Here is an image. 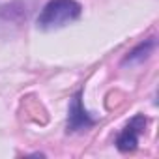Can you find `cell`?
Instances as JSON below:
<instances>
[{
    "mask_svg": "<svg viewBox=\"0 0 159 159\" xmlns=\"http://www.w3.org/2000/svg\"><path fill=\"white\" fill-rule=\"evenodd\" d=\"M83 92L79 90L69 105V114H67V133H75V131H83L88 129L96 124V120L86 112V109L83 107Z\"/></svg>",
    "mask_w": 159,
    "mask_h": 159,
    "instance_id": "obj_2",
    "label": "cell"
},
{
    "mask_svg": "<svg viewBox=\"0 0 159 159\" xmlns=\"http://www.w3.org/2000/svg\"><path fill=\"white\" fill-rule=\"evenodd\" d=\"M146 124H148V120H146L142 114H137V116L124 127V131L118 135V139H116L118 150H120V152H133V150L137 148V144H139V137H140V133L144 131Z\"/></svg>",
    "mask_w": 159,
    "mask_h": 159,
    "instance_id": "obj_3",
    "label": "cell"
},
{
    "mask_svg": "<svg viewBox=\"0 0 159 159\" xmlns=\"http://www.w3.org/2000/svg\"><path fill=\"white\" fill-rule=\"evenodd\" d=\"M83 13V6L77 0H49L43 6L38 17V28L41 30H56L73 21H77Z\"/></svg>",
    "mask_w": 159,
    "mask_h": 159,
    "instance_id": "obj_1",
    "label": "cell"
},
{
    "mask_svg": "<svg viewBox=\"0 0 159 159\" xmlns=\"http://www.w3.org/2000/svg\"><path fill=\"white\" fill-rule=\"evenodd\" d=\"M153 47H155V39H153V38L142 41L140 45H137V47H135V49H133V51L122 60V64H124V66H133V64H140V62H144V60L152 54Z\"/></svg>",
    "mask_w": 159,
    "mask_h": 159,
    "instance_id": "obj_4",
    "label": "cell"
}]
</instances>
